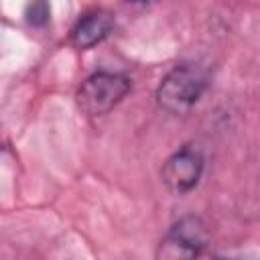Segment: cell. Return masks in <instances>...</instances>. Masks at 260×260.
I'll return each instance as SVG.
<instances>
[{
  "mask_svg": "<svg viewBox=\"0 0 260 260\" xmlns=\"http://www.w3.org/2000/svg\"><path fill=\"white\" fill-rule=\"evenodd\" d=\"M116 20L108 10H91L83 14L69 32V45L77 51L91 49L114 32Z\"/></svg>",
  "mask_w": 260,
  "mask_h": 260,
  "instance_id": "5",
  "label": "cell"
},
{
  "mask_svg": "<svg viewBox=\"0 0 260 260\" xmlns=\"http://www.w3.org/2000/svg\"><path fill=\"white\" fill-rule=\"evenodd\" d=\"M209 230L199 215L179 217L162 236L156 248L158 260H191L205 252Z\"/></svg>",
  "mask_w": 260,
  "mask_h": 260,
  "instance_id": "3",
  "label": "cell"
},
{
  "mask_svg": "<svg viewBox=\"0 0 260 260\" xmlns=\"http://www.w3.org/2000/svg\"><path fill=\"white\" fill-rule=\"evenodd\" d=\"M203 169L205 158L201 150L193 144H185L162 162L160 181L173 195H187L199 185Z\"/></svg>",
  "mask_w": 260,
  "mask_h": 260,
  "instance_id": "4",
  "label": "cell"
},
{
  "mask_svg": "<svg viewBox=\"0 0 260 260\" xmlns=\"http://www.w3.org/2000/svg\"><path fill=\"white\" fill-rule=\"evenodd\" d=\"M209 87V71L197 63L175 65L154 91L156 106L169 116H185Z\"/></svg>",
  "mask_w": 260,
  "mask_h": 260,
  "instance_id": "1",
  "label": "cell"
},
{
  "mask_svg": "<svg viewBox=\"0 0 260 260\" xmlns=\"http://www.w3.org/2000/svg\"><path fill=\"white\" fill-rule=\"evenodd\" d=\"M26 20L32 26H45L49 22V4L47 0H30L26 6Z\"/></svg>",
  "mask_w": 260,
  "mask_h": 260,
  "instance_id": "6",
  "label": "cell"
},
{
  "mask_svg": "<svg viewBox=\"0 0 260 260\" xmlns=\"http://www.w3.org/2000/svg\"><path fill=\"white\" fill-rule=\"evenodd\" d=\"M132 89V79L124 73L95 71L77 89L75 100L83 114L104 116L112 112Z\"/></svg>",
  "mask_w": 260,
  "mask_h": 260,
  "instance_id": "2",
  "label": "cell"
},
{
  "mask_svg": "<svg viewBox=\"0 0 260 260\" xmlns=\"http://www.w3.org/2000/svg\"><path fill=\"white\" fill-rule=\"evenodd\" d=\"M126 2H148V0H126Z\"/></svg>",
  "mask_w": 260,
  "mask_h": 260,
  "instance_id": "7",
  "label": "cell"
}]
</instances>
